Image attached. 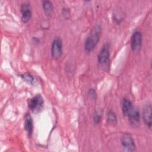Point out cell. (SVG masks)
Masks as SVG:
<instances>
[{
    "label": "cell",
    "instance_id": "obj_4",
    "mask_svg": "<svg viewBox=\"0 0 152 152\" xmlns=\"http://www.w3.org/2000/svg\"><path fill=\"white\" fill-rule=\"evenodd\" d=\"M121 142L124 151H134L136 150V147L134 140L129 134H124L121 138Z\"/></svg>",
    "mask_w": 152,
    "mask_h": 152
},
{
    "label": "cell",
    "instance_id": "obj_10",
    "mask_svg": "<svg viewBox=\"0 0 152 152\" xmlns=\"http://www.w3.org/2000/svg\"><path fill=\"white\" fill-rule=\"evenodd\" d=\"M24 128L27 132L28 136L30 137L33 131V122L31 116L28 114L26 115L24 119Z\"/></svg>",
    "mask_w": 152,
    "mask_h": 152
},
{
    "label": "cell",
    "instance_id": "obj_5",
    "mask_svg": "<svg viewBox=\"0 0 152 152\" xmlns=\"http://www.w3.org/2000/svg\"><path fill=\"white\" fill-rule=\"evenodd\" d=\"M142 33L139 30H135L131 39V46L132 50L134 52H138L142 45Z\"/></svg>",
    "mask_w": 152,
    "mask_h": 152
},
{
    "label": "cell",
    "instance_id": "obj_15",
    "mask_svg": "<svg viewBox=\"0 0 152 152\" xmlns=\"http://www.w3.org/2000/svg\"><path fill=\"white\" fill-rule=\"evenodd\" d=\"M88 96H89L91 98L94 99V98H96V93L95 90H93V89H90V90H88Z\"/></svg>",
    "mask_w": 152,
    "mask_h": 152
},
{
    "label": "cell",
    "instance_id": "obj_9",
    "mask_svg": "<svg viewBox=\"0 0 152 152\" xmlns=\"http://www.w3.org/2000/svg\"><path fill=\"white\" fill-rule=\"evenodd\" d=\"M143 119L145 125L151 129V105L147 104L143 111Z\"/></svg>",
    "mask_w": 152,
    "mask_h": 152
},
{
    "label": "cell",
    "instance_id": "obj_11",
    "mask_svg": "<svg viewBox=\"0 0 152 152\" xmlns=\"http://www.w3.org/2000/svg\"><path fill=\"white\" fill-rule=\"evenodd\" d=\"M43 10L46 15H50L53 10V6L52 2L49 1H43L42 2Z\"/></svg>",
    "mask_w": 152,
    "mask_h": 152
},
{
    "label": "cell",
    "instance_id": "obj_7",
    "mask_svg": "<svg viewBox=\"0 0 152 152\" xmlns=\"http://www.w3.org/2000/svg\"><path fill=\"white\" fill-rule=\"evenodd\" d=\"M109 45L108 43H106L102 47L97 55L98 62L101 65L106 64L109 62Z\"/></svg>",
    "mask_w": 152,
    "mask_h": 152
},
{
    "label": "cell",
    "instance_id": "obj_13",
    "mask_svg": "<svg viewBox=\"0 0 152 152\" xmlns=\"http://www.w3.org/2000/svg\"><path fill=\"white\" fill-rule=\"evenodd\" d=\"M20 77L24 80V81L30 84H34L35 83L34 77L29 73H24L20 75Z\"/></svg>",
    "mask_w": 152,
    "mask_h": 152
},
{
    "label": "cell",
    "instance_id": "obj_12",
    "mask_svg": "<svg viewBox=\"0 0 152 152\" xmlns=\"http://www.w3.org/2000/svg\"><path fill=\"white\" fill-rule=\"evenodd\" d=\"M107 121L109 124L114 125L117 124V117L115 113L112 110H109L107 115Z\"/></svg>",
    "mask_w": 152,
    "mask_h": 152
},
{
    "label": "cell",
    "instance_id": "obj_6",
    "mask_svg": "<svg viewBox=\"0 0 152 152\" xmlns=\"http://www.w3.org/2000/svg\"><path fill=\"white\" fill-rule=\"evenodd\" d=\"M62 53V43L61 39H55L51 45V56L55 59L61 58Z\"/></svg>",
    "mask_w": 152,
    "mask_h": 152
},
{
    "label": "cell",
    "instance_id": "obj_2",
    "mask_svg": "<svg viewBox=\"0 0 152 152\" xmlns=\"http://www.w3.org/2000/svg\"><path fill=\"white\" fill-rule=\"evenodd\" d=\"M102 33V28L97 25L91 30L84 43V50L86 53L91 52L97 45Z\"/></svg>",
    "mask_w": 152,
    "mask_h": 152
},
{
    "label": "cell",
    "instance_id": "obj_1",
    "mask_svg": "<svg viewBox=\"0 0 152 152\" xmlns=\"http://www.w3.org/2000/svg\"><path fill=\"white\" fill-rule=\"evenodd\" d=\"M121 107L123 114L129 118L130 124L132 126L138 125L140 120V113L131 101L128 99L124 98L121 102Z\"/></svg>",
    "mask_w": 152,
    "mask_h": 152
},
{
    "label": "cell",
    "instance_id": "obj_8",
    "mask_svg": "<svg viewBox=\"0 0 152 152\" xmlns=\"http://www.w3.org/2000/svg\"><path fill=\"white\" fill-rule=\"evenodd\" d=\"M21 21L23 23H27L31 17V8L29 4L24 3L21 5Z\"/></svg>",
    "mask_w": 152,
    "mask_h": 152
},
{
    "label": "cell",
    "instance_id": "obj_3",
    "mask_svg": "<svg viewBox=\"0 0 152 152\" xmlns=\"http://www.w3.org/2000/svg\"><path fill=\"white\" fill-rule=\"evenodd\" d=\"M43 99L40 94H37L30 99L28 102V106L33 113L39 112L43 106Z\"/></svg>",
    "mask_w": 152,
    "mask_h": 152
},
{
    "label": "cell",
    "instance_id": "obj_14",
    "mask_svg": "<svg viewBox=\"0 0 152 152\" xmlns=\"http://www.w3.org/2000/svg\"><path fill=\"white\" fill-rule=\"evenodd\" d=\"M102 117V111L100 110H96L93 115V121L96 124H99V122L101 121Z\"/></svg>",
    "mask_w": 152,
    "mask_h": 152
}]
</instances>
